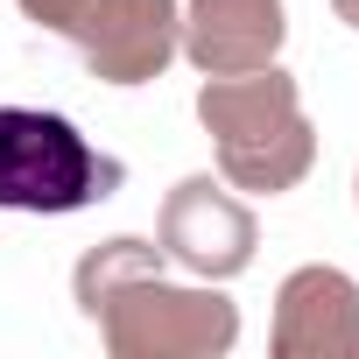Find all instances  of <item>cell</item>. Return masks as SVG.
I'll list each match as a JSON object with an SVG mask.
<instances>
[{
	"label": "cell",
	"mask_w": 359,
	"mask_h": 359,
	"mask_svg": "<svg viewBox=\"0 0 359 359\" xmlns=\"http://www.w3.org/2000/svg\"><path fill=\"white\" fill-rule=\"evenodd\" d=\"M275 359H359V282L296 268L275 296Z\"/></svg>",
	"instance_id": "6"
},
{
	"label": "cell",
	"mask_w": 359,
	"mask_h": 359,
	"mask_svg": "<svg viewBox=\"0 0 359 359\" xmlns=\"http://www.w3.org/2000/svg\"><path fill=\"white\" fill-rule=\"evenodd\" d=\"M120 184V162H106L64 113L0 106V212H78Z\"/></svg>",
	"instance_id": "3"
},
{
	"label": "cell",
	"mask_w": 359,
	"mask_h": 359,
	"mask_svg": "<svg viewBox=\"0 0 359 359\" xmlns=\"http://www.w3.org/2000/svg\"><path fill=\"white\" fill-rule=\"evenodd\" d=\"M78 303L113 359H219L240 338V310L219 289L162 282V247L148 240L92 247L78 261Z\"/></svg>",
	"instance_id": "1"
},
{
	"label": "cell",
	"mask_w": 359,
	"mask_h": 359,
	"mask_svg": "<svg viewBox=\"0 0 359 359\" xmlns=\"http://www.w3.org/2000/svg\"><path fill=\"white\" fill-rule=\"evenodd\" d=\"M282 36H289L282 0H191V15H184V50L205 78L275 64Z\"/></svg>",
	"instance_id": "7"
},
{
	"label": "cell",
	"mask_w": 359,
	"mask_h": 359,
	"mask_svg": "<svg viewBox=\"0 0 359 359\" xmlns=\"http://www.w3.org/2000/svg\"><path fill=\"white\" fill-rule=\"evenodd\" d=\"M22 15L71 36L106 85H148L184 43L176 0H22Z\"/></svg>",
	"instance_id": "4"
},
{
	"label": "cell",
	"mask_w": 359,
	"mask_h": 359,
	"mask_svg": "<svg viewBox=\"0 0 359 359\" xmlns=\"http://www.w3.org/2000/svg\"><path fill=\"white\" fill-rule=\"evenodd\" d=\"M331 8H338V22H352V29H359V0H331Z\"/></svg>",
	"instance_id": "8"
},
{
	"label": "cell",
	"mask_w": 359,
	"mask_h": 359,
	"mask_svg": "<svg viewBox=\"0 0 359 359\" xmlns=\"http://www.w3.org/2000/svg\"><path fill=\"white\" fill-rule=\"evenodd\" d=\"M254 247H261L254 212L233 191H219L212 176H184V184L169 191V205H162V254L176 268H191L205 282H226V275H240L254 261Z\"/></svg>",
	"instance_id": "5"
},
{
	"label": "cell",
	"mask_w": 359,
	"mask_h": 359,
	"mask_svg": "<svg viewBox=\"0 0 359 359\" xmlns=\"http://www.w3.org/2000/svg\"><path fill=\"white\" fill-rule=\"evenodd\" d=\"M198 120L219 148V169H226L233 191H254V198L296 191L310 176V162H317V127L296 99V78L275 71V64L205 78Z\"/></svg>",
	"instance_id": "2"
}]
</instances>
